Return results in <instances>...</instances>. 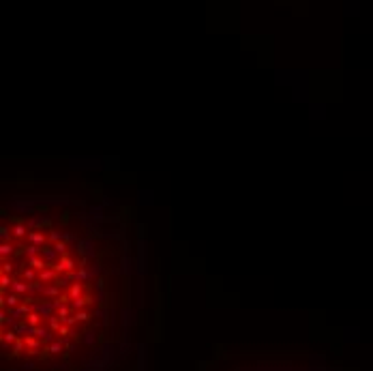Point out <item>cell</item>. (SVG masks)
Returning <instances> with one entry per match:
<instances>
[{
    "instance_id": "obj_1",
    "label": "cell",
    "mask_w": 373,
    "mask_h": 371,
    "mask_svg": "<svg viewBox=\"0 0 373 371\" xmlns=\"http://www.w3.org/2000/svg\"><path fill=\"white\" fill-rule=\"evenodd\" d=\"M50 266H52L56 272H71L75 264H73V260L69 258V255H62V258L58 260V264H50Z\"/></svg>"
},
{
    "instance_id": "obj_2",
    "label": "cell",
    "mask_w": 373,
    "mask_h": 371,
    "mask_svg": "<svg viewBox=\"0 0 373 371\" xmlns=\"http://www.w3.org/2000/svg\"><path fill=\"white\" fill-rule=\"evenodd\" d=\"M28 240H30V245L41 247V249L47 247V245H45V234H43V232H30V234H28Z\"/></svg>"
},
{
    "instance_id": "obj_3",
    "label": "cell",
    "mask_w": 373,
    "mask_h": 371,
    "mask_svg": "<svg viewBox=\"0 0 373 371\" xmlns=\"http://www.w3.org/2000/svg\"><path fill=\"white\" fill-rule=\"evenodd\" d=\"M39 281H58V272L54 270V268H45V270H41L39 272Z\"/></svg>"
},
{
    "instance_id": "obj_4",
    "label": "cell",
    "mask_w": 373,
    "mask_h": 371,
    "mask_svg": "<svg viewBox=\"0 0 373 371\" xmlns=\"http://www.w3.org/2000/svg\"><path fill=\"white\" fill-rule=\"evenodd\" d=\"M17 303H19V296H17V294H9V296L2 294V300H0L2 309H5V307H17Z\"/></svg>"
},
{
    "instance_id": "obj_5",
    "label": "cell",
    "mask_w": 373,
    "mask_h": 371,
    "mask_svg": "<svg viewBox=\"0 0 373 371\" xmlns=\"http://www.w3.org/2000/svg\"><path fill=\"white\" fill-rule=\"evenodd\" d=\"M11 288H13L15 294H21L24 298H26V292H30V283H21V281H13Z\"/></svg>"
},
{
    "instance_id": "obj_6",
    "label": "cell",
    "mask_w": 373,
    "mask_h": 371,
    "mask_svg": "<svg viewBox=\"0 0 373 371\" xmlns=\"http://www.w3.org/2000/svg\"><path fill=\"white\" fill-rule=\"evenodd\" d=\"M28 266H32L34 270H45L47 268V262L43 258H28Z\"/></svg>"
},
{
    "instance_id": "obj_7",
    "label": "cell",
    "mask_w": 373,
    "mask_h": 371,
    "mask_svg": "<svg viewBox=\"0 0 373 371\" xmlns=\"http://www.w3.org/2000/svg\"><path fill=\"white\" fill-rule=\"evenodd\" d=\"M56 255H58V253H56L54 247H43V249H41V258H43L45 262H52ZM47 266H50V264H47Z\"/></svg>"
},
{
    "instance_id": "obj_8",
    "label": "cell",
    "mask_w": 373,
    "mask_h": 371,
    "mask_svg": "<svg viewBox=\"0 0 373 371\" xmlns=\"http://www.w3.org/2000/svg\"><path fill=\"white\" fill-rule=\"evenodd\" d=\"M13 234H15L17 238H24L26 234H30V232H26V225H24V223H15V225H13Z\"/></svg>"
},
{
    "instance_id": "obj_9",
    "label": "cell",
    "mask_w": 373,
    "mask_h": 371,
    "mask_svg": "<svg viewBox=\"0 0 373 371\" xmlns=\"http://www.w3.org/2000/svg\"><path fill=\"white\" fill-rule=\"evenodd\" d=\"M11 285H13V279H11L9 275H2V277H0V290H2V294H5L7 288H11Z\"/></svg>"
},
{
    "instance_id": "obj_10",
    "label": "cell",
    "mask_w": 373,
    "mask_h": 371,
    "mask_svg": "<svg viewBox=\"0 0 373 371\" xmlns=\"http://www.w3.org/2000/svg\"><path fill=\"white\" fill-rule=\"evenodd\" d=\"M13 247H11V242H2V247H0V255L2 258H7V255H13Z\"/></svg>"
},
{
    "instance_id": "obj_11",
    "label": "cell",
    "mask_w": 373,
    "mask_h": 371,
    "mask_svg": "<svg viewBox=\"0 0 373 371\" xmlns=\"http://www.w3.org/2000/svg\"><path fill=\"white\" fill-rule=\"evenodd\" d=\"M69 296H71L73 300H75V298H82V285H79V283H75V285L71 288V292H69Z\"/></svg>"
},
{
    "instance_id": "obj_12",
    "label": "cell",
    "mask_w": 373,
    "mask_h": 371,
    "mask_svg": "<svg viewBox=\"0 0 373 371\" xmlns=\"http://www.w3.org/2000/svg\"><path fill=\"white\" fill-rule=\"evenodd\" d=\"M54 249H56L58 255H64V253H66V242H62V240H60V242H54Z\"/></svg>"
},
{
    "instance_id": "obj_13",
    "label": "cell",
    "mask_w": 373,
    "mask_h": 371,
    "mask_svg": "<svg viewBox=\"0 0 373 371\" xmlns=\"http://www.w3.org/2000/svg\"><path fill=\"white\" fill-rule=\"evenodd\" d=\"M41 251V247H34V245H28L26 247V253H28V258H37V253Z\"/></svg>"
},
{
    "instance_id": "obj_14",
    "label": "cell",
    "mask_w": 373,
    "mask_h": 371,
    "mask_svg": "<svg viewBox=\"0 0 373 371\" xmlns=\"http://www.w3.org/2000/svg\"><path fill=\"white\" fill-rule=\"evenodd\" d=\"M15 335H17V333H13V330L5 333V335H2V341H5V343H13V341H17V339H15Z\"/></svg>"
},
{
    "instance_id": "obj_15",
    "label": "cell",
    "mask_w": 373,
    "mask_h": 371,
    "mask_svg": "<svg viewBox=\"0 0 373 371\" xmlns=\"http://www.w3.org/2000/svg\"><path fill=\"white\" fill-rule=\"evenodd\" d=\"M50 326H52L54 330H60V320H58L56 315H50Z\"/></svg>"
},
{
    "instance_id": "obj_16",
    "label": "cell",
    "mask_w": 373,
    "mask_h": 371,
    "mask_svg": "<svg viewBox=\"0 0 373 371\" xmlns=\"http://www.w3.org/2000/svg\"><path fill=\"white\" fill-rule=\"evenodd\" d=\"M24 313H28V305H19V307H15V311H13V315H24Z\"/></svg>"
},
{
    "instance_id": "obj_17",
    "label": "cell",
    "mask_w": 373,
    "mask_h": 371,
    "mask_svg": "<svg viewBox=\"0 0 373 371\" xmlns=\"http://www.w3.org/2000/svg\"><path fill=\"white\" fill-rule=\"evenodd\" d=\"M86 303H88V298H84V296H82V298H75V300H73V307H75V309H79V307H84Z\"/></svg>"
},
{
    "instance_id": "obj_18",
    "label": "cell",
    "mask_w": 373,
    "mask_h": 371,
    "mask_svg": "<svg viewBox=\"0 0 373 371\" xmlns=\"http://www.w3.org/2000/svg\"><path fill=\"white\" fill-rule=\"evenodd\" d=\"M24 343H26V341L17 339V341H15V345H13V354H19V352H21V347H24Z\"/></svg>"
},
{
    "instance_id": "obj_19",
    "label": "cell",
    "mask_w": 373,
    "mask_h": 371,
    "mask_svg": "<svg viewBox=\"0 0 373 371\" xmlns=\"http://www.w3.org/2000/svg\"><path fill=\"white\" fill-rule=\"evenodd\" d=\"M28 324H30V326H37V324H39V315L37 313H28Z\"/></svg>"
},
{
    "instance_id": "obj_20",
    "label": "cell",
    "mask_w": 373,
    "mask_h": 371,
    "mask_svg": "<svg viewBox=\"0 0 373 371\" xmlns=\"http://www.w3.org/2000/svg\"><path fill=\"white\" fill-rule=\"evenodd\" d=\"M0 236H2V240H5V242H7V240L11 238V234H9V229H7L5 225H2V227H0Z\"/></svg>"
},
{
    "instance_id": "obj_21",
    "label": "cell",
    "mask_w": 373,
    "mask_h": 371,
    "mask_svg": "<svg viewBox=\"0 0 373 371\" xmlns=\"http://www.w3.org/2000/svg\"><path fill=\"white\" fill-rule=\"evenodd\" d=\"M9 272H13V264H11V262H5V264H2V275H9Z\"/></svg>"
},
{
    "instance_id": "obj_22",
    "label": "cell",
    "mask_w": 373,
    "mask_h": 371,
    "mask_svg": "<svg viewBox=\"0 0 373 371\" xmlns=\"http://www.w3.org/2000/svg\"><path fill=\"white\" fill-rule=\"evenodd\" d=\"M75 317H77V322H86V320H88V313H86V311H77Z\"/></svg>"
},
{
    "instance_id": "obj_23",
    "label": "cell",
    "mask_w": 373,
    "mask_h": 371,
    "mask_svg": "<svg viewBox=\"0 0 373 371\" xmlns=\"http://www.w3.org/2000/svg\"><path fill=\"white\" fill-rule=\"evenodd\" d=\"M24 277H26V279H30V281H34V272H32V270H24Z\"/></svg>"
},
{
    "instance_id": "obj_24",
    "label": "cell",
    "mask_w": 373,
    "mask_h": 371,
    "mask_svg": "<svg viewBox=\"0 0 373 371\" xmlns=\"http://www.w3.org/2000/svg\"><path fill=\"white\" fill-rule=\"evenodd\" d=\"M58 238H60V234H58V232H52V234H50V240H56V242H60Z\"/></svg>"
},
{
    "instance_id": "obj_25",
    "label": "cell",
    "mask_w": 373,
    "mask_h": 371,
    "mask_svg": "<svg viewBox=\"0 0 373 371\" xmlns=\"http://www.w3.org/2000/svg\"><path fill=\"white\" fill-rule=\"evenodd\" d=\"M26 345H30V347H37V341H34V339H30V337H26Z\"/></svg>"
},
{
    "instance_id": "obj_26",
    "label": "cell",
    "mask_w": 373,
    "mask_h": 371,
    "mask_svg": "<svg viewBox=\"0 0 373 371\" xmlns=\"http://www.w3.org/2000/svg\"><path fill=\"white\" fill-rule=\"evenodd\" d=\"M60 350H62V345H60V343H54V345H52V352H54V354L60 352Z\"/></svg>"
},
{
    "instance_id": "obj_27",
    "label": "cell",
    "mask_w": 373,
    "mask_h": 371,
    "mask_svg": "<svg viewBox=\"0 0 373 371\" xmlns=\"http://www.w3.org/2000/svg\"><path fill=\"white\" fill-rule=\"evenodd\" d=\"M58 333H60V335H69V326H60Z\"/></svg>"
}]
</instances>
